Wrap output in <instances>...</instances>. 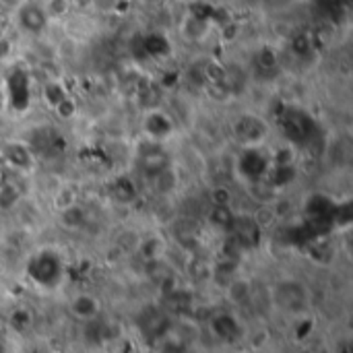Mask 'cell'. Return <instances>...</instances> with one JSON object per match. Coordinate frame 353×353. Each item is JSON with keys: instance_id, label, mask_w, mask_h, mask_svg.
<instances>
[{"instance_id": "cell-3", "label": "cell", "mask_w": 353, "mask_h": 353, "mask_svg": "<svg viewBox=\"0 0 353 353\" xmlns=\"http://www.w3.org/2000/svg\"><path fill=\"white\" fill-rule=\"evenodd\" d=\"M277 126L285 139L288 145L294 149L298 147H310L321 137V124L319 120L304 108L298 105H285L279 112Z\"/></svg>"}, {"instance_id": "cell-2", "label": "cell", "mask_w": 353, "mask_h": 353, "mask_svg": "<svg viewBox=\"0 0 353 353\" xmlns=\"http://www.w3.org/2000/svg\"><path fill=\"white\" fill-rule=\"evenodd\" d=\"M269 304L288 319H306L312 308V294L298 277H283L269 290Z\"/></svg>"}, {"instance_id": "cell-9", "label": "cell", "mask_w": 353, "mask_h": 353, "mask_svg": "<svg viewBox=\"0 0 353 353\" xmlns=\"http://www.w3.org/2000/svg\"><path fill=\"white\" fill-rule=\"evenodd\" d=\"M143 132L149 141L153 143H163L168 141L174 132H176V122L172 118L170 112L161 110V108H153L143 116Z\"/></svg>"}, {"instance_id": "cell-29", "label": "cell", "mask_w": 353, "mask_h": 353, "mask_svg": "<svg viewBox=\"0 0 353 353\" xmlns=\"http://www.w3.org/2000/svg\"><path fill=\"white\" fill-rule=\"evenodd\" d=\"M186 2H196V0H186Z\"/></svg>"}, {"instance_id": "cell-23", "label": "cell", "mask_w": 353, "mask_h": 353, "mask_svg": "<svg viewBox=\"0 0 353 353\" xmlns=\"http://www.w3.org/2000/svg\"><path fill=\"white\" fill-rule=\"evenodd\" d=\"M259 64H261L265 70L275 68V66H277V56H275V52L269 50V48L261 50V52H259Z\"/></svg>"}, {"instance_id": "cell-15", "label": "cell", "mask_w": 353, "mask_h": 353, "mask_svg": "<svg viewBox=\"0 0 353 353\" xmlns=\"http://www.w3.org/2000/svg\"><path fill=\"white\" fill-rule=\"evenodd\" d=\"M139 194V188H137V182L128 176H120L114 184H112V196L122 203V205H128L137 199Z\"/></svg>"}, {"instance_id": "cell-13", "label": "cell", "mask_w": 353, "mask_h": 353, "mask_svg": "<svg viewBox=\"0 0 353 353\" xmlns=\"http://www.w3.org/2000/svg\"><path fill=\"white\" fill-rule=\"evenodd\" d=\"M182 31H184L186 39L199 41V39H203V37L207 35V31H209V19L203 17V14H196V12H188L186 19H184Z\"/></svg>"}, {"instance_id": "cell-16", "label": "cell", "mask_w": 353, "mask_h": 353, "mask_svg": "<svg viewBox=\"0 0 353 353\" xmlns=\"http://www.w3.org/2000/svg\"><path fill=\"white\" fill-rule=\"evenodd\" d=\"M68 95H70L68 89H66L60 81H56V79L43 83V87H41V99L46 101V105H48L50 110H54L58 103H62Z\"/></svg>"}, {"instance_id": "cell-17", "label": "cell", "mask_w": 353, "mask_h": 353, "mask_svg": "<svg viewBox=\"0 0 353 353\" xmlns=\"http://www.w3.org/2000/svg\"><path fill=\"white\" fill-rule=\"evenodd\" d=\"M41 6H43L48 21H60L70 14L74 4H72V0H43Z\"/></svg>"}, {"instance_id": "cell-25", "label": "cell", "mask_w": 353, "mask_h": 353, "mask_svg": "<svg viewBox=\"0 0 353 353\" xmlns=\"http://www.w3.org/2000/svg\"><path fill=\"white\" fill-rule=\"evenodd\" d=\"M23 2H25V0H0V6H2V8H6V10H12V12H14Z\"/></svg>"}, {"instance_id": "cell-4", "label": "cell", "mask_w": 353, "mask_h": 353, "mask_svg": "<svg viewBox=\"0 0 353 353\" xmlns=\"http://www.w3.org/2000/svg\"><path fill=\"white\" fill-rule=\"evenodd\" d=\"M271 170V155L263 147H240L236 157V174L246 184H263Z\"/></svg>"}, {"instance_id": "cell-1", "label": "cell", "mask_w": 353, "mask_h": 353, "mask_svg": "<svg viewBox=\"0 0 353 353\" xmlns=\"http://www.w3.org/2000/svg\"><path fill=\"white\" fill-rule=\"evenodd\" d=\"M23 273L25 279L41 294H54L66 281V261L56 248L43 246L25 261Z\"/></svg>"}, {"instance_id": "cell-12", "label": "cell", "mask_w": 353, "mask_h": 353, "mask_svg": "<svg viewBox=\"0 0 353 353\" xmlns=\"http://www.w3.org/2000/svg\"><path fill=\"white\" fill-rule=\"evenodd\" d=\"M6 95H8V103L14 112H25L31 101L27 74L17 72L10 79H6Z\"/></svg>"}, {"instance_id": "cell-22", "label": "cell", "mask_w": 353, "mask_h": 353, "mask_svg": "<svg viewBox=\"0 0 353 353\" xmlns=\"http://www.w3.org/2000/svg\"><path fill=\"white\" fill-rule=\"evenodd\" d=\"M209 196H211L213 207H232V201H234L232 190L228 186H215Z\"/></svg>"}, {"instance_id": "cell-10", "label": "cell", "mask_w": 353, "mask_h": 353, "mask_svg": "<svg viewBox=\"0 0 353 353\" xmlns=\"http://www.w3.org/2000/svg\"><path fill=\"white\" fill-rule=\"evenodd\" d=\"M14 17H17V23H19L21 31L27 33V35H33V37L41 35L46 31V27H48V23H50L46 12H43V6L33 2V0H25L14 10Z\"/></svg>"}, {"instance_id": "cell-7", "label": "cell", "mask_w": 353, "mask_h": 353, "mask_svg": "<svg viewBox=\"0 0 353 353\" xmlns=\"http://www.w3.org/2000/svg\"><path fill=\"white\" fill-rule=\"evenodd\" d=\"M66 310L72 321H77L79 325H87L103 316V302L93 292H77L68 298Z\"/></svg>"}, {"instance_id": "cell-20", "label": "cell", "mask_w": 353, "mask_h": 353, "mask_svg": "<svg viewBox=\"0 0 353 353\" xmlns=\"http://www.w3.org/2000/svg\"><path fill=\"white\" fill-rule=\"evenodd\" d=\"M147 52L153 54V56H165L170 52V43L165 41L163 35L155 33V35H149L147 39Z\"/></svg>"}, {"instance_id": "cell-27", "label": "cell", "mask_w": 353, "mask_h": 353, "mask_svg": "<svg viewBox=\"0 0 353 353\" xmlns=\"http://www.w3.org/2000/svg\"><path fill=\"white\" fill-rule=\"evenodd\" d=\"M4 178H6V176H4V165H2V163H0V182H2V180H4Z\"/></svg>"}, {"instance_id": "cell-5", "label": "cell", "mask_w": 353, "mask_h": 353, "mask_svg": "<svg viewBox=\"0 0 353 353\" xmlns=\"http://www.w3.org/2000/svg\"><path fill=\"white\" fill-rule=\"evenodd\" d=\"M0 163L17 174H31L37 165V159L29 143L10 139L0 145Z\"/></svg>"}, {"instance_id": "cell-18", "label": "cell", "mask_w": 353, "mask_h": 353, "mask_svg": "<svg viewBox=\"0 0 353 353\" xmlns=\"http://www.w3.org/2000/svg\"><path fill=\"white\" fill-rule=\"evenodd\" d=\"M21 201V190L12 180H2L0 182V209H12Z\"/></svg>"}, {"instance_id": "cell-8", "label": "cell", "mask_w": 353, "mask_h": 353, "mask_svg": "<svg viewBox=\"0 0 353 353\" xmlns=\"http://www.w3.org/2000/svg\"><path fill=\"white\" fill-rule=\"evenodd\" d=\"M209 333L223 345H234L244 337V325L240 316L232 310H223L213 314L209 321Z\"/></svg>"}, {"instance_id": "cell-14", "label": "cell", "mask_w": 353, "mask_h": 353, "mask_svg": "<svg viewBox=\"0 0 353 353\" xmlns=\"http://www.w3.org/2000/svg\"><path fill=\"white\" fill-rule=\"evenodd\" d=\"M58 217H60V223L68 230H81L85 223H87V211L74 201L70 203L68 207L60 209L58 211Z\"/></svg>"}, {"instance_id": "cell-19", "label": "cell", "mask_w": 353, "mask_h": 353, "mask_svg": "<svg viewBox=\"0 0 353 353\" xmlns=\"http://www.w3.org/2000/svg\"><path fill=\"white\" fill-rule=\"evenodd\" d=\"M234 219H236V213L232 211V207H213V211H211V221L219 230L230 232L234 225Z\"/></svg>"}, {"instance_id": "cell-6", "label": "cell", "mask_w": 353, "mask_h": 353, "mask_svg": "<svg viewBox=\"0 0 353 353\" xmlns=\"http://www.w3.org/2000/svg\"><path fill=\"white\" fill-rule=\"evenodd\" d=\"M234 139L240 143V147H263L269 134V124L254 114H242L232 124Z\"/></svg>"}, {"instance_id": "cell-28", "label": "cell", "mask_w": 353, "mask_h": 353, "mask_svg": "<svg viewBox=\"0 0 353 353\" xmlns=\"http://www.w3.org/2000/svg\"><path fill=\"white\" fill-rule=\"evenodd\" d=\"M302 353H316V352H312V350H304Z\"/></svg>"}, {"instance_id": "cell-21", "label": "cell", "mask_w": 353, "mask_h": 353, "mask_svg": "<svg viewBox=\"0 0 353 353\" xmlns=\"http://www.w3.org/2000/svg\"><path fill=\"white\" fill-rule=\"evenodd\" d=\"M54 114H56L60 120H64V122L72 120V118L77 116V101L72 99V95H68L62 103H58V105L54 108Z\"/></svg>"}, {"instance_id": "cell-26", "label": "cell", "mask_w": 353, "mask_h": 353, "mask_svg": "<svg viewBox=\"0 0 353 353\" xmlns=\"http://www.w3.org/2000/svg\"><path fill=\"white\" fill-rule=\"evenodd\" d=\"M0 353H8V345H6V333L0 327Z\"/></svg>"}, {"instance_id": "cell-24", "label": "cell", "mask_w": 353, "mask_h": 353, "mask_svg": "<svg viewBox=\"0 0 353 353\" xmlns=\"http://www.w3.org/2000/svg\"><path fill=\"white\" fill-rule=\"evenodd\" d=\"M12 48H14L12 39L8 35H0V62H6L10 58Z\"/></svg>"}, {"instance_id": "cell-11", "label": "cell", "mask_w": 353, "mask_h": 353, "mask_svg": "<svg viewBox=\"0 0 353 353\" xmlns=\"http://www.w3.org/2000/svg\"><path fill=\"white\" fill-rule=\"evenodd\" d=\"M33 329H35V312L29 306L17 304L8 310L6 331H10L12 335H19V337H27Z\"/></svg>"}]
</instances>
